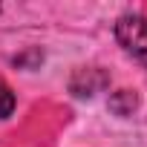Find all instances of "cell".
Returning <instances> with one entry per match:
<instances>
[{
  "mask_svg": "<svg viewBox=\"0 0 147 147\" xmlns=\"http://www.w3.org/2000/svg\"><path fill=\"white\" fill-rule=\"evenodd\" d=\"M12 113H15V92L9 90L6 81H0V121L9 118Z\"/></svg>",
  "mask_w": 147,
  "mask_h": 147,
  "instance_id": "obj_2",
  "label": "cell"
},
{
  "mask_svg": "<svg viewBox=\"0 0 147 147\" xmlns=\"http://www.w3.org/2000/svg\"><path fill=\"white\" fill-rule=\"evenodd\" d=\"M115 40L121 43V49L130 58H136L147 69V18H141V15H121L115 20Z\"/></svg>",
  "mask_w": 147,
  "mask_h": 147,
  "instance_id": "obj_1",
  "label": "cell"
}]
</instances>
